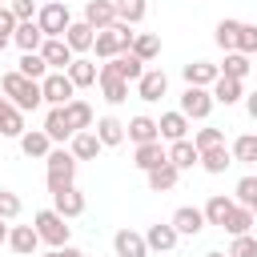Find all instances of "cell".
I'll list each match as a JSON object with an SVG mask.
<instances>
[{"mask_svg": "<svg viewBox=\"0 0 257 257\" xmlns=\"http://www.w3.org/2000/svg\"><path fill=\"white\" fill-rule=\"evenodd\" d=\"M0 88H4V96H8L20 112H32V108L44 104V96H40V80H28V76H20V72H4Z\"/></svg>", "mask_w": 257, "mask_h": 257, "instance_id": "cell-1", "label": "cell"}, {"mask_svg": "<svg viewBox=\"0 0 257 257\" xmlns=\"http://www.w3.org/2000/svg\"><path fill=\"white\" fill-rule=\"evenodd\" d=\"M92 48H96V56L100 60H112V56H120V52H128L133 48V24H108V28H100L96 32V40H92Z\"/></svg>", "mask_w": 257, "mask_h": 257, "instance_id": "cell-2", "label": "cell"}, {"mask_svg": "<svg viewBox=\"0 0 257 257\" xmlns=\"http://www.w3.org/2000/svg\"><path fill=\"white\" fill-rule=\"evenodd\" d=\"M32 229H36V233H40V241H44V245H52V249L68 245V233H72L68 217H60L56 209H40V213L32 217Z\"/></svg>", "mask_w": 257, "mask_h": 257, "instance_id": "cell-3", "label": "cell"}, {"mask_svg": "<svg viewBox=\"0 0 257 257\" xmlns=\"http://www.w3.org/2000/svg\"><path fill=\"white\" fill-rule=\"evenodd\" d=\"M44 165H48V193H56V189L76 181V157L68 149H48Z\"/></svg>", "mask_w": 257, "mask_h": 257, "instance_id": "cell-4", "label": "cell"}, {"mask_svg": "<svg viewBox=\"0 0 257 257\" xmlns=\"http://www.w3.org/2000/svg\"><path fill=\"white\" fill-rule=\"evenodd\" d=\"M36 24H40V32H44V36H64V28L72 24V12H68V4L48 0V4H40V8H36Z\"/></svg>", "mask_w": 257, "mask_h": 257, "instance_id": "cell-5", "label": "cell"}, {"mask_svg": "<svg viewBox=\"0 0 257 257\" xmlns=\"http://www.w3.org/2000/svg\"><path fill=\"white\" fill-rule=\"evenodd\" d=\"M40 96H44V104L60 108V104H68V100L76 96V84L68 80V72H48V76L40 80Z\"/></svg>", "mask_w": 257, "mask_h": 257, "instance_id": "cell-6", "label": "cell"}, {"mask_svg": "<svg viewBox=\"0 0 257 257\" xmlns=\"http://www.w3.org/2000/svg\"><path fill=\"white\" fill-rule=\"evenodd\" d=\"M181 112H185L189 120H205V116L213 112V92L201 88V84H185V92H181Z\"/></svg>", "mask_w": 257, "mask_h": 257, "instance_id": "cell-7", "label": "cell"}, {"mask_svg": "<svg viewBox=\"0 0 257 257\" xmlns=\"http://www.w3.org/2000/svg\"><path fill=\"white\" fill-rule=\"evenodd\" d=\"M36 52L44 56V64H48V72H64V68L72 64V56H76V52H72V48L64 44V36H44V44H40Z\"/></svg>", "mask_w": 257, "mask_h": 257, "instance_id": "cell-8", "label": "cell"}, {"mask_svg": "<svg viewBox=\"0 0 257 257\" xmlns=\"http://www.w3.org/2000/svg\"><path fill=\"white\" fill-rule=\"evenodd\" d=\"M165 92H169V76H165L161 68H145V72H141V80H137V96L153 104V100H161Z\"/></svg>", "mask_w": 257, "mask_h": 257, "instance_id": "cell-9", "label": "cell"}, {"mask_svg": "<svg viewBox=\"0 0 257 257\" xmlns=\"http://www.w3.org/2000/svg\"><path fill=\"white\" fill-rule=\"evenodd\" d=\"M52 209H56L60 217H68V221H72V217H80V213H84V193H80L76 185H64V189H56V193H52Z\"/></svg>", "mask_w": 257, "mask_h": 257, "instance_id": "cell-10", "label": "cell"}, {"mask_svg": "<svg viewBox=\"0 0 257 257\" xmlns=\"http://www.w3.org/2000/svg\"><path fill=\"white\" fill-rule=\"evenodd\" d=\"M173 229H177V237H197L201 229H205V213L197 209V205H181L177 213H173V221H169Z\"/></svg>", "mask_w": 257, "mask_h": 257, "instance_id": "cell-11", "label": "cell"}, {"mask_svg": "<svg viewBox=\"0 0 257 257\" xmlns=\"http://www.w3.org/2000/svg\"><path fill=\"white\" fill-rule=\"evenodd\" d=\"M177 241H181V237H177V229H173L169 221H157V225H149V229H145V245H149V249H157V253H173V249H177Z\"/></svg>", "mask_w": 257, "mask_h": 257, "instance_id": "cell-12", "label": "cell"}, {"mask_svg": "<svg viewBox=\"0 0 257 257\" xmlns=\"http://www.w3.org/2000/svg\"><path fill=\"white\" fill-rule=\"evenodd\" d=\"M112 249H116V257H149L145 233H137V229H116V237H112Z\"/></svg>", "mask_w": 257, "mask_h": 257, "instance_id": "cell-13", "label": "cell"}, {"mask_svg": "<svg viewBox=\"0 0 257 257\" xmlns=\"http://www.w3.org/2000/svg\"><path fill=\"white\" fill-rule=\"evenodd\" d=\"M100 68H108V72H116V76H124L128 84H137V80H141V72H145V60H141V56H133V52H120V56H112V60H104Z\"/></svg>", "mask_w": 257, "mask_h": 257, "instance_id": "cell-14", "label": "cell"}, {"mask_svg": "<svg viewBox=\"0 0 257 257\" xmlns=\"http://www.w3.org/2000/svg\"><path fill=\"white\" fill-rule=\"evenodd\" d=\"M96 84H100V92H104L108 104H124V100H128V80H124V76L100 68V72H96Z\"/></svg>", "mask_w": 257, "mask_h": 257, "instance_id": "cell-15", "label": "cell"}, {"mask_svg": "<svg viewBox=\"0 0 257 257\" xmlns=\"http://www.w3.org/2000/svg\"><path fill=\"white\" fill-rule=\"evenodd\" d=\"M100 141H96V133L92 128H80V133H72V141H68V153L76 157V161H96L100 157Z\"/></svg>", "mask_w": 257, "mask_h": 257, "instance_id": "cell-16", "label": "cell"}, {"mask_svg": "<svg viewBox=\"0 0 257 257\" xmlns=\"http://www.w3.org/2000/svg\"><path fill=\"white\" fill-rule=\"evenodd\" d=\"M157 133H161V141H185V137H189V116H185L181 108H177V112H161Z\"/></svg>", "mask_w": 257, "mask_h": 257, "instance_id": "cell-17", "label": "cell"}, {"mask_svg": "<svg viewBox=\"0 0 257 257\" xmlns=\"http://www.w3.org/2000/svg\"><path fill=\"white\" fill-rule=\"evenodd\" d=\"M165 161H169V149H165L161 141H145V145H137L133 165H137L141 173H149V169H157V165H165Z\"/></svg>", "mask_w": 257, "mask_h": 257, "instance_id": "cell-18", "label": "cell"}, {"mask_svg": "<svg viewBox=\"0 0 257 257\" xmlns=\"http://www.w3.org/2000/svg\"><path fill=\"white\" fill-rule=\"evenodd\" d=\"M8 245H12V253L32 257V253H36V245H40V233H36L32 225H12V229H8Z\"/></svg>", "mask_w": 257, "mask_h": 257, "instance_id": "cell-19", "label": "cell"}, {"mask_svg": "<svg viewBox=\"0 0 257 257\" xmlns=\"http://www.w3.org/2000/svg\"><path fill=\"white\" fill-rule=\"evenodd\" d=\"M84 24H92L96 32L108 28V24H116V8H112V0H88V4H84Z\"/></svg>", "mask_w": 257, "mask_h": 257, "instance_id": "cell-20", "label": "cell"}, {"mask_svg": "<svg viewBox=\"0 0 257 257\" xmlns=\"http://www.w3.org/2000/svg\"><path fill=\"white\" fill-rule=\"evenodd\" d=\"M12 44H16L20 52H36V48L44 44L40 24H36V20H20V24H16V32H12Z\"/></svg>", "mask_w": 257, "mask_h": 257, "instance_id": "cell-21", "label": "cell"}, {"mask_svg": "<svg viewBox=\"0 0 257 257\" xmlns=\"http://www.w3.org/2000/svg\"><path fill=\"white\" fill-rule=\"evenodd\" d=\"M92 40H96V28H92V24H84V20H72V24L64 28V44H68L72 52H88V48H92Z\"/></svg>", "mask_w": 257, "mask_h": 257, "instance_id": "cell-22", "label": "cell"}, {"mask_svg": "<svg viewBox=\"0 0 257 257\" xmlns=\"http://www.w3.org/2000/svg\"><path fill=\"white\" fill-rule=\"evenodd\" d=\"M209 92H213V104H237L241 96H245V88H241V80H233V76H217L213 84H209Z\"/></svg>", "mask_w": 257, "mask_h": 257, "instance_id": "cell-23", "label": "cell"}, {"mask_svg": "<svg viewBox=\"0 0 257 257\" xmlns=\"http://www.w3.org/2000/svg\"><path fill=\"white\" fill-rule=\"evenodd\" d=\"M60 108H64V120H68V128H72V133L92 128V104H88V100L72 96V100H68V104H60Z\"/></svg>", "mask_w": 257, "mask_h": 257, "instance_id": "cell-24", "label": "cell"}, {"mask_svg": "<svg viewBox=\"0 0 257 257\" xmlns=\"http://www.w3.org/2000/svg\"><path fill=\"white\" fill-rule=\"evenodd\" d=\"M20 133H24V112L8 96H0V137H16L20 141Z\"/></svg>", "mask_w": 257, "mask_h": 257, "instance_id": "cell-25", "label": "cell"}, {"mask_svg": "<svg viewBox=\"0 0 257 257\" xmlns=\"http://www.w3.org/2000/svg\"><path fill=\"white\" fill-rule=\"evenodd\" d=\"M181 72H185V84H201V88H209V84L221 76V68L209 64V60H189Z\"/></svg>", "mask_w": 257, "mask_h": 257, "instance_id": "cell-26", "label": "cell"}, {"mask_svg": "<svg viewBox=\"0 0 257 257\" xmlns=\"http://www.w3.org/2000/svg\"><path fill=\"white\" fill-rule=\"evenodd\" d=\"M124 137L133 141V145H145V141H161V133H157V120L153 116H133L128 124H124Z\"/></svg>", "mask_w": 257, "mask_h": 257, "instance_id": "cell-27", "label": "cell"}, {"mask_svg": "<svg viewBox=\"0 0 257 257\" xmlns=\"http://www.w3.org/2000/svg\"><path fill=\"white\" fill-rule=\"evenodd\" d=\"M197 161H201V153H197V145H193L189 137H185V141H169V165H177V169L185 173V169H193Z\"/></svg>", "mask_w": 257, "mask_h": 257, "instance_id": "cell-28", "label": "cell"}, {"mask_svg": "<svg viewBox=\"0 0 257 257\" xmlns=\"http://www.w3.org/2000/svg\"><path fill=\"white\" fill-rule=\"evenodd\" d=\"M233 205H237L233 197H225V193H213V197L205 201V209H201V213H205V225H217V229H221V225H225V217L233 213Z\"/></svg>", "mask_w": 257, "mask_h": 257, "instance_id": "cell-29", "label": "cell"}, {"mask_svg": "<svg viewBox=\"0 0 257 257\" xmlns=\"http://www.w3.org/2000/svg\"><path fill=\"white\" fill-rule=\"evenodd\" d=\"M64 72H68V80H72L76 88H92V84H96V72H100V68H96L92 60H84V56H72V64H68Z\"/></svg>", "mask_w": 257, "mask_h": 257, "instance_id": "cell-30", "label": "cell"}, {"mask_svg": "<svg viewBox=\"0 0 257 257\" xmlns=\"http://www.w3.org/2000/svg\"><path fill=\"white\" fill-rule=\"evenodd\" d=\"M92 133H96V141H100L104 149H116V145H124V124H120L116 116H100Z\"/></svg>", "mask_w": 257, "mask_h": 257, "instance_id": "cell-31", "label": "cell"}, {"mask_svg": "<svg viewBox=\"0 0 257 257\" xmlns=\"http://www.w3.org/2000/svg\"><path fill=\"white\" fill-rule=\"evenodd\" d=\"M48 149H52V141H48L44 128H24L20 133V153L24 157H48Z\"/></svg>", "mask_w": 257, "mask_h": 257, "instance_id": "cell-32", "label": "cell"}, {"mask_svg": "<svg viewBox=\"0 0 257 257\" xmlns=\"http://www.w3.org/2000/svg\"><path fill=\"white\" fill-rule=\"evenodd\" d=\"M197 165L217 177V173H225V169L233 165V153H229L225 145H213V149H201V161H197Z\"/></svg>", "mask_w": 257, "mask_h": 257, "instance_id": "cell-33", "label": "cell"}, {"mask_svg": "<svg viewBox=\"0 0 257 257\" xmlns=\"http://www.w3.org/2000/svg\"><path fill=\"white\" fill-rule=\"evenodd\" d=\"M177 177H181V169H177V165H169V161L145 173V181H149V189H153V193H169V189L177 185Z\"/></svg>", "mask_w": 257, "mask_h": 257, "instance_id": "cell-34", "label": "cell"}, {"mask_svg": "<svg viewBox=\"0 0 257 257\" xmlns=\"http://www.w3.org/2000/svg\"><path fill=\"white\" fill-rule=\"evenodd\" d=\"M44 133H48L52 145L72 141V128H68V120H64V108H48V116H44Z\"/></svg>", "mask_w": 257, "mask_h": 257, "instance_id": "cell-35", "label": "cell"}, {"mask_svg": "<svg viewBox=\"0 0 257 257\" xmlns=\"http://www.w3.org/2000/svg\"><path fill=\"white\" fill-rule=\"evenodd\" d=\"M128 52L149 64V60H157V52H161V36H157V32H133V48H128Z\"/></svg>", "mask_w": 257, "mask_h": 257, "instance_id": "cell-36", "label": "cell"}, {"mask_svg": "<svg viewBox=\"0 0 257 257\" xmlns=\"http://www.w3.org/2000/svg\"><path fill=\"white\" fill-rule=\"evenodd\" d=\"M112 8H116V20H120V24H133V28H137V24L145 20V12H149L145 0H112Z\"/></svg>", "mask_w": 257, "mask_h": 257, "instance_id": "cell-37", "label": "cell"}, {"mask_svg": "<svg viewBox=\"0 0 257 257\" xmlns=\"http://www.w3.org/2000/svg\"><path fill=\"white\" fill-rule=\"evenodd\" d=\"M253 221H257V217H253L245 205H233V213L225 217V225H221V229H225V233H233V237H241V233H249V229H253Z\"/></svg>", "mask_w": 257, "mask_h": 257, "instance_id": "cell-38", "label": "cell"}, {"mask_svg": "<svg viewBox=\"0 0 257 257\" xmlns=\"http://www.w3.org/2000/svg\"><path fill=\"white\" fill-rule=\"evenodd\" d=\"M233 161H241V165H253L257 161V133H241L237 141H233Z\"/></svg>", "mask_w": 257, "mask_h": 257, "instance_id": "cell-39", "label": "cell"}, {"mask_svg": "<svg viewBox=\"0 0 257 257\" xmlns=\"http://www.w3.org/2000/svg\"><path fill=\"white\" fill-rule=\"evenodd\" d=\"M16 72H20V76H28V80H44V76H48V64H44V56H40V52H24Z\"/></svg>", "mask_w": 257, "mask_h": 257, "instance_id": "cell-40", "label": "cell"}, {"mask_svg": "<svg viewBox=\"0 0 257 257\" xmlns=\"http://www.w3.org/2000/svg\"><path fill=\"white\" fill-rule=\"evenodd\" d=\"M221 76H233V80H245L249 76V56L245 52H225V64H217Z\"/></svg>", "mask_w": 257, "mask_h": 257, "instance_id": "cell-41", "label": "cell"}, {"mask_svg": "<svg viewBox=\"0 0 257 257\" xmlns=\"http://www.w3.org/2000/svg\"><path fill=\"white\" fill-rule=\"evenodd\" d=\"M237 28H241V20H229V16H225V20L217 24V36H213V40H217V48L233 52V44H237Z\"/></svg>", "mask_w": 257, "mask_h": 257, "instance_id": "cell-42", "label": "cell"}, {"mask_svg": "<svg viewBox=\"0 0 257 257\" xmlns=\"http://www.w3.org/2000/svg\"><path fill=\"white\" fill-rule=\"evenodd\" d=\"M233 201H237V205H245V209L257 201V177H253V173L237 181V189H233Z\"/></svg>", "mask_w": 257, "mask_h": 257, "instance_id": "cell-43", "label": "cell"}, {"mask_svg": "<svg viewBox=\"0 0 257 257\" xmlns=\"http://www.w3.org/2000/svg\"><path fill=\"white\" fill-rule=\"evenodd\" d=\"M233 52H245V56L257 52V24H241V28H237V44H233Z\"/></svg>", "mask_w": 257, "mask_h": 257, "instance_id": "cell-44", "label": "cell"}, {"mask_svg": "<svg viewBox=\"0 0 257 257\" xmlns=\"http://www.w3.org/2000/svg\"><path fill=\"white\" fill-rule=\"evenodd\" d=\"M229 257H257V237H253V233H241V237H233V245H229Z\"/></svg>", "mask_w": 257, "mask_h": 257, "instance_id": "cell-45", "label": "cell"}, {"mask_svg": "<svg viewBox=\"0 0 257 257\" xmlns=\"http://www.w3.org/2000/svg\"><path fill=\"white\" fill-rule=\"evenodd\" d=\"M193 145H197V153H201V149H213V145H225V133H221V128H213V124H209V128H197Z\"/></svg>", "mask_w": 257, "mask_h": 257, "instance_id": "cell-46", "label": "cell"}, {"mask_svg": "<svg viewBox=\"0 0 257 257\" xmlns=\"http://www.w3.org/2000/svg\"><path fill=\"white\" fill-rule=\"evenodd\" d=\"M0 217H4V221H16V217H20V197H16L12 189H0Z\"/></svg>", "mask_w": 257, "mask_h": 257, "instance_id": "cell-47", "label": "cell"}, {"mask_svg": "<svg viewBox=\"0 0 257 257\" xmlns=\"http://www.w3.org/2000/svg\"><path fill=\"white\" fill-rule=\"evenodd\" d=\"M8 8L16 16V24L20 20H36V0H8Z\"/></svg>", "mask_w": 257, "mask_h": 257, "instance_id": "cell-48", "label": "cell"}, {"mask_svg": "<svg viewBox=\"0 0 257 257\" xmlns=\"http://www.w3.org/2000/svg\"><path fill=\"white\" fill-rule=\"evenodd\" d=\"M0 32H4V36H12V32H16V16H12V8H8V4H0Z\"/></svg>", "mask_w": 257, "mask_h": 257, "instance_id": "cell-49", "label": "cell"}, {"mask_svg": "<svg viewBox=\"0 0 257 257\" xmlns=\"http://www.w3.org/2000/svg\"><path fill=\"white\" fill-rule=\"evenodd\" d=\"M245 112L257 120V88H253V92H245Z\"/></svg>", "mask_w": 257, "mask_h": 257, "instance_id": "cell-50", "label": "cell"}, {"mask_svg": "<svg viewBox=\"0 0 257 257\" xmlns=\"http://www.w3.org/2000/svg\"><path fill=\"white\" fill-rule=\"evenodd\" d=\"M56 253H60V257H84V253H80V249H72V245H60Z\"/></svg>", "mask_w": 257, "mask_h": 257, "instance_id": "cell-51", "label": "cell"}, {"mask_svg": "<svg viewBox=\"0 0 257 257\" xmlns=\"http://www.w3.org/2000/svg\"><path fill=\"white\" fill-rule=\"evenodd\" d=\"M0 241H8V225H4V217H0Z\"/></svg>", "mask_w": 257, "mask_h": 257, "instance_id": "cell-52", "label": "cell"}, {"mask_svg": "<svg viewBox=\"0 0 257 257\" xmlns=\"http://www.w3.org/2000/svg\"><path fill=\"white\" fill-rule=\"evenodd\" d=\"M8 40H12V36H4V32H0V52H4V48H8Z\"/></svg>", "mask_w": 257, "mask_h": 257, "instance_id": "cell-53", "label": "cell"}, {"mask_svg": "<svg viewBox=\"0 0 257 257\" xmlns=\"http://www.w3.org/2000/svg\"><path fill=\"white\" fill-rule=\"evenodd\" d=\"M205 257H229V253H217V249H213V253H205Z\"/></svg>", "mask_w": 257, "mask_h": 257, "instance_id": "cell-54", "label": "cell"}, {"mask_svg": "<svg viewBox=\"0 0 257 257\" xmlns=\"http://www.w3.org/2000/svg\"><path fill=\"white\" fill-rule=\"evenodd\" d=\"M249 213H253V217H257V201H253V205H249Z\"/></svg>", "mask_w": 257, "mask_h": 257, "instance_id": "cell-55", "label": "cell"}, {"mask_svg": "<svg viewBox=\"0 0 257 257\" xmlns=\"http://www.w3.org/2000/svg\"><path fill=\"white\" fill-rule=\"evenodd\" d=\"M40 257H60V253H56V249H52V253H40Z\"/></svg>", "mask_w": 257, "mask_h": 257, "instance_id": "cell-56", "label": "cell"}, {"mask_svg": "<svg viewBox=\"0 0 257 257\" xmlns=\"http://www.w3.org/2000/svg\"><path fill=\"white\" fill-rule=\"evenodd\" d=\"M0 4H8V0H0Z\"/></svg>", "mask_w": 257, "mask_h": 257, "instance_id": "cell-57", "label": "cell"}]
</instances>
